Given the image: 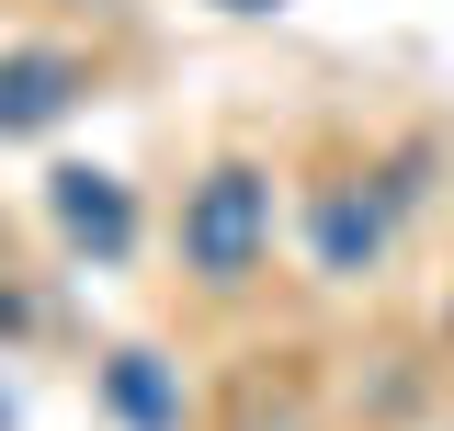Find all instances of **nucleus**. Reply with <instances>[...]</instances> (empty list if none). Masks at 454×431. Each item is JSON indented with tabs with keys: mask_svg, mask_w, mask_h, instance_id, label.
<instances>
[{
	"mask_svg": "<svg viewBox=\"0 0 454 431\" xmlns=\"http://www.w3.org/2000/svg\"><path fill=\"white\" fill-rule=\"evenodd\" d=\"M262 250H273V182H262L250 160L205 170V182L182 193V262L205 272V284H250Z\"/></svg>",
	"mask_w": 454,
	"mask_h": 431,
	"instance_id": "f257e3e1",
	"label": "nucleus"
},
{
	"mask_svg": "<svg viewBox=\"0 0 454 431\" xmlns=\"http://www.w3.org/2000/svg\"><path fill=\"white\" fill-rule=\"evenodd\" d=\"M80 91H91V68H80L68 46H12L0 57V137H46Z\"/></svg>",
	"mask_w": 454,
	"mask_h": 431,
	"instance_id": "f03ea898",
	"label": "nucleus"
},
{
	"mask_svg": "<svg viewBox=\"0 0 454 431\" xmlns=\"http://www.w3.org/2000/svg\"><path fill=\"white\" fill-rule=\"evenodd\" d=\"M46 205H57V227H68L91 262H125V250H137V205H125V182H114V170H57Z\"/></svg>",
	"mask_w": 454,
	"mask_h": 431,
	"instance_id": "7ed1b4c3",
	"label": "nucleus"
},
{
	"mask_svg": "<svg viewBox=\"0 0 454 431\" xmlns=\"http://www.w3.org/2000/svg\"><path fill=\"white\" fill-rule=\"evenodd\" d=\"M387 227H397V193H387V182H375V193H352V182L318 193V227H307V239H318V272H375Z\"/></svg>",
	"mask_w": 454,
	"mask_h": 431,
	"instance_id": "20e7f679",
	"label": "nucleus"
},
{
	"mask_svg": "<svg viewBox=\"0 0 454 431\" xmlns=\"http://www.w3.org/2000/svg\"><path fill=\"white\" fill-rule=\"evenodd\" d=\"M103 397H114L137 431H182V386H170L160 352H114V364H103Z\"/></svg>",
	"mask_w": 454,
	"mask_h": 431,
	"instance_id": "39448f33",
	"label": "nucleus"
},
{
	"mask_svg": "<svg viewBox=\"0 0 454 431\" xmlns=\"http://www.w3.org/2000/svg\"><path fill=\"white\" fill-rule=\"evenodd\" d=\"M0 329H23V295H12V284H0Z\"/></svg>",
	"mask_w": 454,
	"mask_h": 431,
	"instance_id": "423d86ee",
	"label": "nucleus"
},
{
	"mask_svg": "<svg viewBox=\"0 0 454 431\" xmlns=\"http://www.w3.org/2000/svg\"><path fill=\"white\" fill-rule=\"evenodd\" d=\"M227 12H273V0H227Z\"/></svg>",
	"mask_w": 454,
	"mask_h": 431,
	"instance_id": "0eeeda50",
	"label": "nucleus"
}]
</instances>
